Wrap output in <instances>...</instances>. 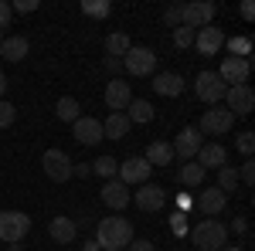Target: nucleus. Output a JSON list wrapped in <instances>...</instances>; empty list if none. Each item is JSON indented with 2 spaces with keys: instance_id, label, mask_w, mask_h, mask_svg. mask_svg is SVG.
Masks as SVG:
<instances>
[{
  "instance_id": "24",
  "label": "nucleus",
  "mask_w": 255,
  "mask_h": 251,
  "mask_svg": "<svg viewBox=\"0 0 255 251\" xmlns=\"http://www.w3.org/2000/svg\"><path fill=\"white\" fill-rule=\"evenodd\" d=\"M150 167H167V163H174V146L170 143H150V150L143 156Z\"/></svg>"
},
{
  "instance_id": "17",
  "label": "nucleus",
  "mask_w": 255,
  "mask_h": 251,
  "mask_svg": "<svg viewBox=\"0 0 255 251\" xmlns=\"http://www.w3.org/2000/svg\"><path fill=\"white\" fill-rule=\"evenodd\" d=\"M194 48L201 51V55H218L221 48H225V34H221V27H201V31H194Z\"/></svg>"
},
{
  "instance_id": "7",
  "label": "nucleus",
  "mask_w": 255,
  "mask_h": 251,
  "mask_svg": "<svg viewBox=\"0 0 255 251\" xmlns=\"http://www.w3.org/2000/svg\"><path fill=\"white\" fill-rule=\"evenodd\" d=\"M249 75H252V58H228L221 61V68H218V78L232 88V85H249Z\"/></svg>"
},
{
  "instance_id": "41",
  "label": "nucleus",
  "mask_w": 255,
  "mask_h": 251,
  "mask_svg": "<svg viewBox=\"0 0 255 251\" xmlns=\"http://www.w3.org/2000/svg\"><path fill=\"white\" fill-rule=\"evenodd\" d=\"M191 207H194V200H191L187 193H177V211H180V214H187Z\"/></svg>"
},
{
  "instance_id": "12",
  "label": "nucleus",
  "mask_w": 255,
  "mask_h": 251,
  "mask_svg": "<svg viewBox=\"0 0 255 251\" xmlns=\"http://www.w3.org/2000/svg\"><path fill=\"white\" fill-rule=\"evenodd\" d=\"M201 146H204L201 129H197V126H184L180 136H177V143H174V156H180V160H194Z\"/></svg>"
},
{
  "instance_id": "18",
  "label": "nucleus",
  "mask_w": 255,
  "mask_h": 251,
  "mask_svg": "<svg viewBox=\"0 0 255 251\" xmlns=\"http://www.w3.org/2000/svg\"><path fill=\"white\" fill-rule=\"evenodd\" d=\"M129 197H133V193L126 190L123 180H106V183H102V204H106L109 211H123V207L129 204Z\"/></svg>"
},
{
  "instance_id": "14",
  "label": "nucleus",
  "mask_w": 255,
  "mask_h": 251,
  "mask_svg": "<svg viewBox=\"0 0 255 251\" xmlns=\"http://www.w3.org/2000/svg\"><path fill=\"white\" fill-rule=\"evenodd\" d=\"M129 200H136L139 211H160L163 204H167V190L163 187H157V183H139V190L129 197Z\"/></svg>"
},
{
  "instance_id": "3",
  "label": "nucleus",
  "mask_w": 255,
  "mask_h": 251,
  "mask_svg": "<svg viewBox=\"0 0 255 251\" xmlns=\"http://www.w3.org/2000/svg\"><path fill=\"white\" fill-rule=\"evenodd\" d=\"M27 231H31V217L24 211H0V241L20 245Z\"/></svg>"
},
{
  "instance_id": "38",
  "label": "nucleus",
  "mask_w": 255,
  "mask_h": 251,
  "mask_svg": "<svg viewBox=\"0 0 255 251\" xmlns=\"http://www.w3.org/2000/svg\"><path fill=\"white\" fill-rule=\"evenodd\" d=\"M180 14H184V7L174 3V7H167V10H163V20H167L170 27H180Z\"/></svg>"
},
{
  "instance_id": "44",
  "label": "nucleus",
  "mask_w": 255,
  "mask_h": 251,
  "mask_svg": "<svg viewBox=\"0 0 255 251\" xmlns=\"http://www.w3.org/2000/svg\"><path fill=\"white\" fill-rule=\"evenodd\" d=\"M242 17H245V20L255 17V3H252V0H245V3H242Z\"/></svg>"
},
{
  "instance_id": "21",
  "label": "nucleus",
  "mask_w": 255,
  "mask_h": 251,
  "mask_svg": "<svg viewBox=\"0 0 255 251\" xmlns=\"http://www.w3.org/2000/svg\"><path fill=\"white\" fill-rule=\"evenodd\" d=\"M48 234H51L58 245H72V241H75V234H79V228H75V221H72V217L58 214V217H51V224H48Z\"/></svg>"
},
{
  "instance_id": "26",
  "label": "nucleus",
  "mask_w": 255,
  "mask_h": 251,
  "mask_svg": "<svg viewBox=\"0 0 255 251\" xmlns=\"http://www.w3.org/2000/svg\"><path fill=\"white\" fill-rule=\"evenodd\" d=\"M177 183H184V187H201L204 183V170L197 167V163H184L180 170H177Z\"/></svg>"
},
{
  "instance_id": "23",
  "label": "nucleus",
  "mask_w": 255,
  "mask_h": 251,
  "mask_svg": "<svg viewBox=\"0 0 255 251\" xmlns=\"http://www.w3.org/2000/svg\"><path fill=\"white\" fill-rule=\"evenodd\" d=\"M126 133H129L126 112H109V119L102 122V139H126Z\"/></svg>"
},
{
  "instance_id": "35",
  "label": "nucleus",
  "mask_w": 255,
  "mask_h": 251,
  "mask_svg": "<svg viewBox=\"0 0 255 251\" xmlns=\"http://www.w3.org/2000/svg\"><path fill=\"white\" fill-rule=\"evenodd\" d=\"M170 231L177 234V238H184V234H191V228H187V214L177 211L174 217H170Z\"/></svg>"
},
{
  "instance_id": "34",
  "label": "nucleus",
  "mask_w": 255,
  "mask_h": 251,
  "mask_svg": "<svg viewBox=\"0 0 255 251\" xmlns=\"http://www.w3.org/2000/svg\"><path fill=\"white\" fill-rule=\"evenodd\" d=\"M174 44H177V48H191V44H194V31L184 27V24L174 27Z\"/></svg>"
},
{
  "instance_id": "5",
  "label": "nucleus",
  "mask_w": 255,
  "mask_h": 251,
  "mask_svg": "<svg viewBox=\"0 0 255 251\" xmlns=\"http://www.w3.org/2000/svg\"><path fill=\"white\" fill-rule=\"evenodd\" d=\"M41 167H44V176L55 180V183H65L72 176V170H75V163L68 160V153H61V150H44Z\"/></svg>"
},
{
  "instance_id": "16",
  "label": "nucleus",
  "mask_w": 255,
  "mask_h": 251,
  "mask_svg": "<svg viewBox=\"0 0 255 251\" xmlns=\"http://www.w3.org/2000/svg\"><path fill=\"white\" fill-rule=\"evenodd\" d=\"M72 136L79 139L82 146H96L99 139H102V122L92 116H79L72 122Z\"/></svg>"
},
{
  "instance_id": "11",
  "label": "nucleus",
  "mask_w": 255,
  "mask_h": 251,
  "mask_svg": "<svg viewBox=\"0 0 255 251\" xmlns=\"http://www.w3.org/2000/svg\"><path fill=\"white\" fill-rule=\"evenodd\" d=\"M150 173H153V167H150L143 156H129L126 163H119L116 180H123V183H146Z\"/></svg>"
},
{
  "instance_id": "25",
  "label": "nucleus",
  "mask_w": 255,
  "mask_h": 251,
  "mask_svg": "<svg viewBox=\"0 0 255 251\" xmlns=\"http://www.w3.org/2000/svg\"><path fill=\"white\" fill-rule=\"evenodd\" d=\"M126 119H129V126H133V122H150V119H153V105H150L146 98H133V102L126 105Z\"/></svg>"
},
{
  "instance_id": "22",
  "label": "nucleus",
  "mask_w": 255,
  "mask_h": 251,
  "mask_svg": "<svg viewBox=\"0 0 255 251\" xmlns=\"http://www.w3.org/2000/svg\"><path fill=\"white\" fill-rule=\"evenodd\" d=\"M27 51H31V41L24 38V34L3 38V44H0V55H3L7 61H24V58H27Z\"/></svg>"
},
{
  "instance_id": "28",
  "label": "nucleus",
  "mask_w": 255,
  "mask_h": 251,
  "mask_svg": "<svg viewBox=\"0 0 255 251\" xmlns=\"http://www.w3.org/2000/svg\"><path fill=\"white\" fill-rule=\"evenodd\" d=\"M55 112H58V119H61V122H75V119L82 116V105H79V98L65 95V98H58Z\"/></svg>"
},
{
  "instance_id": "30",
  "label": "nucleus",
  "mask_w": 255,
  "mask_h": 251,
  "mask_svg": "<svg viewBox=\"0 0 255 251\" xmlns=\"http://www.w3.org/2000/svg\"><path fill=\"white\" fill-rule=\"evenodd\" d=\"M215 187L225 193V197H228L232 190H238V170H235V167H221V170H218V183H215Z\"/></svg>"
},
{
  "instance_id": "27",
  "label": "nucleus",
  "mask_w": 255,
  "mask_h": 251,
  "mask_svg": "<svg viewBox=\"0 0 255 251\" xmlns=\"http://www.w3.org/2000/svg\"><path fill=\"white\" fill-rule=\"evenodd\" d=\"M129 48H133V44H129V38H126L123 31H116V34H109V38H106V55H109V58L123 61V55H126Z\"/></svg>"
},
{
  "instance_id": "9",
  "label": "nucleus",
  "mask_w": 255,
  "mask_h": 251,
  "mask_svg": "<svg viewBox=\"0 0 255 251\" xmlns=\"http://www.w3.org/2000/svg\"><path fill=\"white\" fill-rule=\"evenodd\" d=\"M235 126V116L228 112V109H208L204 116H201V136H225L228 129Z\"/></svg>"
},
{
  "instance_id": "19",
  "label": "nucleus",
  "mask_w": 255,
  "mask_h": 251,
  "mask_svg": "<svg viewBox=\"0 0 255 251\" xmlns=\"http://www.w3.org/2000/svg\"><path fill=\"white\" fill-rule=\"evenodd\" d=\"M197 167L208 173V170H221L225 167V160H228V153H225V146H218V143H204L201 150H197Z\"/></svg>"
},
{
  "instance_id": "1",
  "label": "nucleus",
  "mask_w": 255,
  "mask_h": 251,
  "mask_svg": "<svg viewBox=\"0 0 255 251\" xmlns=\"http://www.w3.org/2000/svg\"><path fill=\"white\" fill-rule=\"evenodd\" d=\"M136 238H133V224L126 217H102L96 228V245L106 251H119V248H129Z\"/></svg>"
},
{
  "instance_id": "32",
  "label": "nucleus",
  "mask_w": 255,
  "mask_h": 251,
  "mask_svg": "<svg viewBox=\"0 0 255 251\" xmlns=\"http://www.w3.org/2000/svg\"><path fill=\"white\" fill-rule=\"evenodd\" d=\"M82 10H85L89 17H109V10H113V7H109V0H85V3H82Z\"/></svg>"
},
{
  "instance_id": "43",
  "label": "nucleus",
  "mask_w": 255,
  "mask_h": 251,
  "mask_svg": "<svg viewBox=\"0 0 255 251\" xmlns=\"http://www.w3.org/2000/svg\"><path fill=\"white\" fill-rule=\"evenodd\" d=\"M232 231H235V234H245V231H249V221H245V217H235V221H232Z\"/></svg>"
},
{
  "instance_id": "42",
  "label": "nucleus",
  "mask_w": 255,
  "mask_h": 251,
  "mask_svg": "<svg viewBox=\"0 0 255 251\" xmlns=\"http://www.w3.org/2000/svg\"><path fill=\"white\" fill-rule=\"evenodd\" d=\"M129 251H157V245H153V241H133Z\"/></svg>"
},
{
  "instance_id": "48",
  "label": "nucleus",
  "mask_w": 255,
  "mask_h": 251,
  "mask_svg": "<svg viewBox=\"0 0 255 251\" xmlns=\"http://www.w3.org/2000/svg\"><path fill=\"white\" fill-rule=\"evenodd\" d=\"M218 251H245V248H238V245H225V248H218Z\"/></svg>"
},
{
  "instance_id": "8",
  "label": "nucleus",
  "mask_w": 255,
  "mask_h": 251,
  "mask_svg": "<svg viewBox=\"0 0 255 251\" xmlns=\"http://www.w3.org/2000/svg\"><path fill=\"white\" fill-rule=\"evenodd\" d=\"M215 17V3L211 0H194V3H184V14H180V24L191 27V31H201L208 27Z\"/></svg>"
},
{
  "instance_id": "45",
  "label": "nucleus",
  "mask_w": 255,
  "mask_h": 251,
  "mask_svg": "<svg viewBox=\"0 0 255 251\" xmlns=\"http://www.w3.org/2000/svg\"><path fill=\"white\" fill-rule=\"evenodd\" d=\"M72 173H75V176H89V173H92V167H89V163H75Z\"/></svg>"
},
{
  "instance_id": "40",
  "label": "nucleus",
  "mask_w": 255,
  "mask_h": 251,
  "mask_svg": "<svg viewBox=\"0 0 255 251\" xmlns=\"http://www.w3.org/2000/svg\"><path fill=\"white\" fill-rule=\"evenodd\" d=\"M10 10H17V14H31V10H38V0H17Z\"/></svg>"
},
{
  "instance_id": "6",
  "label": "nucleus",
  "mask_w": 255,
  "mask_h": 251,
  "mask_svg": "<svg viewBox=\"0 0 255 251\" xmlns=\"http://www.w3.org/2000/svg\"><path fill=\"white\" fill-rule=\"evenodd\" d=\"M194 92L201 102H208V105H218L221 98H225V92H228V85L218 78V72H201V75L194 78Z\"/></svg>"
},
{
  "instance_id": "13",
  "label": "nucleus",
  "mask_w": 255,
  "mask_h": 251,
  "mask_svg": "<svg viewBox=\"0 0 255 251\" xmlns=\"http://www.w3.org/2000/svg\"><path fill=\"white\" fill-rule=\"evenodd\" d=\"M102 98H106V105H109L113 112H123V109L133 102V88H129V82H126V78H113V82L106 85Z\"/></svg>"
},
{
  "instance_id": "31",
  "label": "nucleus",
  "mask_w": 255,
  "mask_h": 251,
  "mask_svg": "<svg viewBox=\"0 0 255 251\" xmlns=\"http://www.w3.org/2000/svg\"><path fill=\"white\" fill-rule=\"evenodd\" d=\"M228 51H232V58H249L252 55V38H245V34H238V38H228Z\"/></svg>"
},
{
  "instance_id": "36",
  "label": "nucleus",
  "mask_w": 255,
  "mask_h": 251,
  "mask_svg": "<svg viewBox=\"0 0 255 251\" xmlns=\"http://www.w3.org/2000/svg\"><path fill=\"white\" fill-rule=\"evenodd\" d=\"M238 183H245V187H252V183H255V163H252V160L242 163V170H238Z\"/></svg>"
},
{
  "instance_id": "2",
  "label": "nucleus",
  "mask_w": 255,
  "mask_h": 251,
  "mask_svg": "<svg viewBox=\"0 0 255 251\" xmlns=\"http://www.w3.org/2000/svg\"><path fill=\"white\" fill-rule=\"evenodd\" d=\"M225 238H228V228H225V224H218L215 217H204L194 231H191V241H194V248H201V251L225 248Z\"/></svg>"
},
{
  "instance_id": "4",
  "label": "nucleus",
  "mask_w": 255,
  "mask_h": 251,
  "mask_svg": "<svg viewBox=\"0 0 255 251\" xmlns=\"http://www.w3.org/2000/svg\"><path fill=\"white\" fill-rule=\"evenodd\" d=\"M123 68L133 78H146V75H153V68H157V55L150 48H129L123 55Z\"/></svg>"
},
{
  "instance_id": "47",
  "label": "nucleus",
  "mask_w": 255,
  "mask_h": 251,
  "mask_svg": "<svg viewBox=\"0 0 255 251\" xmlns=\"http://www.w3.org/2000/svg\"><path fill=\"white\" fill-rule=\"evenodd\" d=\"M3 92H7V75H3V68H0V98H3Z\"/></svg>"
},
{
  "instance_id": "10",
  "label": "nucleus",
  "mask_w": 255,
  "mask_h": 251,
  "mask_svg": "<svg viewBox=\"0 0 255 251\" xmlns=\"http://www.w3.org/2000/svg\"><path fill=\"white\" fill-rule=\"evenodd\" d=\"M225 102H228V112H232V116H249L255 109L252 85H232V88L225 92Z\"/></svg>"
},
{
  "instance_id": "33",
  "label": "nucleus",
  "mask_w": 255,
  "mask_h": 251,
  "mask_svg": "<svg viewBox=\"0 0 255 251\" xmlns=\"http://www.w3.org/2000/svg\"><path fill=\"white\" fill-rule=\"evenodd\" d=\"M14 119H17V105H10V102H3V98H0V129L14 126Z\"/></svg>"
},
{
  "instance_id": "46",
  "label": "nucleus",
  "mask_w": 255,
  "mask_h": 251,
  "mask_svg": "<svg viewBox=\"0 0 255 251\" xmlns=\"http://www.w3.org/2000/svg\"><path fill=\"white\" fill-rule=\"evenodd\" d=\"M102 65H106L109 72H119V68H123V61H119V58H106V61H102Z\"/></svg>"
},
{
  "instance_id": "37",
  "label": "nucleus",
  "mask_w": 255,
  "mask_h": 251,
  "mask_svg": "<svg viewBox=\"0 0 255 251\" xmlns=\"http://www.w3.org/2000/svg\"><path fill=\"white\" fill-rule=\"evenodd\" d=\"M252 150H255V133H242L238 136V153L252 156Z\"/></svg>"
},
{
  "instance_id": "39",
  "label": "nucleus",
  "mask_w": 255,
  "mask_h": 251,
  "mask_svg": "<svg viewBox=\"0 0 255 251\" xmlns=\"http://www.w3.org/2000/svg\"><path fill=\"white\" fill-rule=\"evenodd\" d=\"M10 17H14V10H10V3L7 0H0V31L10 24Z\"/></svg>"
},
{
  "instance_id": "20",
  "label": "nucleus",
  "mask_w": 255,
  "mask_h": 251,
  "mask_svg": "<svg viewBox=\"0 0 255 251\" xmlns=\"http://www.w3.org/2000/svg\"><path fill=\"white\" fill-rule=\"evenodd\" d=\"M150 85H153V92L163 95V98H177L180 92H184V78L177 75V72H157Z\"/></svg>"
},
{
  "instance_id": "49",
  "label": "nucleus",
  "mask_w": 255,
  "mask_h": 251,
  "mask_svg": "<svg viewBox=\"0 0 255 251\" xmlns=\"http://www.w3.org/2000/svg\"><path fill=\"white\" fill-rule=\"evenodd\" d=\"M82 251H99V245H96V241H89V245H85Z\"/></svg>"
},
{
  "instance_id": "50",
  "label": "nucleus",
  "mask_w": 255,
  "mask_h": 251,
  "mask_svg": "<svg viewBox=\"0 0 255 251\" xmlns=\"http://www.w3.org/2000/svg\"><path fill=\"white\" fill-rule=\"evenodd\" d=\"M0 44H3V31H0Z\"/></svg>"
},
{
  "instance_id": "15",
  "label": "nucleus",
  "mask_w": 255,
  "mask_h": 251,
  "mask_svg": "<svg viewBox=\"0 0 255 251\" xmlns=\"http://www.w3.org/2000/svg\"><path fill=\"white\" fill-rule=\"evenodd\" d=\"M191 200H194V207L201 214H208V217H215V214H221L225 211V204H228V197H225V193L218 190V187H208V190H197L194 197H191Z\"/></svg>"
},
{
  "instance_id": "29",
  "label": "nucleus",
  "mask_w": 255,
  "mask_h": 251,
  "mask_svg": "<svg viewBox=\"0 0 255 251\" xmlns=\"http://www.w3.org/2000/svg\"><path fill=\"white\" fill-rule=\"evenodd\" d=\"M89 167H92V173H96V176H106V180H116L119 160H116V156H99V160H92V163H89Z\"/></svg>"
}]
</instances>
